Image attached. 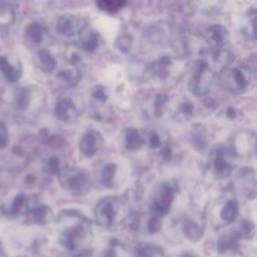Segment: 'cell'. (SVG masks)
Wrapping results in <instances>:
<instances>
[{"label":"cell","mask_w":257,"mask_h":257,"mask_svg":"<svg viewBox=\"0 0 257 257\" xmlns=\"http://www.w3.org/2000/svg\"><path fill=\"white\" fill-rule=\"evenodd\" d=\"M172 105L170 97L166 93H156L147 103L146 112L152 118L161 119L165 118L168 113H172Z\"/></svg>","instance_id":"cell-22"},{"label":"cell","mask_w":257,"mask_h":257,"mask_svg":"<svg viewBox=\"0 0 257 257\" xmlns=\"http://www.w3.org/2000/svg\"><path fill=\"white\" fill-rule=\"evenodd\" d=\"M180 257H200V256H198L197 253H193V252H183Z\"/></svg>","instance_id":"cell-50"},{"label":"cell","mask_w":257,"mask_h":257,"mask_svg":"<svg viewBox=\"0 0 257 257\" xmlns=\"http://www.w3.org/2000/svg\"><path fill=\"white\" fill-rule=\"evenodd\" d=\"M191 141H192V145L196 150H198L200 152L206 150L208 143L207 138V130L203 124L197 123V124H193L191 128Z\"/></svg>","instance_id":"cell-30"},{"label":"cell","mask_w":257,"mask_h":257,"mask_svg":"<svg viewBox=\"0 0 257 257\" xmlns=\"http://www.w3.org/2000/svg\"><path fill=\"white\" fill-rule=\"evenodd\" d=\"M58 178L60 187L73 197H84L92 190V177L83 168L67 167Z\"/></svg>","instance_id":"cell-6"},{"label":"cell","mask_w":257,"mask_h":257,"mask_svg":"<svg viewBox=\"0 0 257 257\" xmlns=\"http://www.w3.org/2000/svg\"><path fill=\"white\" fill-rule=\"evenodd\" d=\"M90 103L94 117L99 122H112L114 110L109 103V89L104 85H95L90 92Z\"/></svg>","instance_id":"cell-13"},{"label":"cell","mask_w":257,"mask_h":257,"mask_svg":"<svg viewBox=\"0 0 257 257\" xmlns=\"http://www.w3.org/2000/svg\"><path fill=\"white\" fill-rule=\"evenodd\" d=\"M78 39L79 40H78L77 47L79 48L80 52L89 53V54L97 52L103 44V39L99 33L93 29L89 24L79 33Z\"/></svg>","instance_id":"cell-21"},{"label":"cell","mask_w":257,"mask_h":257,"mask_svg":"<svg viewBox=\"0 0 257 257\" xmlns=\"http://www.w3.org/2000/svg\"><path fill=\"white\" fill-rule=\"evenodd\" d=\"M80 112L70 97H62L54 105V117L63 124H74L79 119Z\"/></svg>","instance_id":"cell-17"},{"label":"cell","mask_w":257,"mask_h":257,"mask_svg":"<svg viewBox=\"0 0 257 257\" xmlns=\"http://www.w3.org/2000/svg\"><path fill=\"white\" fill-rule=\"evenodd\" d=\"M13 100L15 110L23 119L34 120L44 110L47 94L40 85L28 84L15 89Z\"/></svg>","instance_id":"cell-2"},{"label":"cell","mask_w":257,"mask_h":257,"mask_svg":"<svg viewBox=\"0 0 257 257\" xmlns=\"http://www.w3.org/2000/svg\"><path fill=\"white\" fill-rule=\"evenodd\" d=\"M145 142L151 150H161L163 146V141L157 132H150L145 136Z\"/></svg>","instance_id":"cell-43"},{"label":"cell","mask_w":257,"mask_h":257,"mask_svg":"<svg viewBox=\"0 0 257 257\" xmlns=\"http://www.w3.org/2000/svg\"><path fill=\"white\" fill-rule=\"evenodd\" d=\"M210 172L216 180H226L233 173L236 167L235 156L227 146H216L210 152Z\"/></svg>","instance_id":"cell-10"},{"label":"cell","mask_w":257,"mask_h":257,"mask_svg":"<svg viewBox=\"0 0 257 257\" xmlns=\"http://www.w3.org/2000/svg\"><path fill=\"white\" fill-rule=\"evenodd\" d=\"M236 185L241 195L247 200L256 197V172L252 168H242L236 178Z\"/></svg>","instance_id":"cell-23"},{"label":"cell","mask_w":257,"mask_h":257,"mask_svg":"<svg viewBox=\"0 0 257 257\" xmlns=\"http://www.w3.org/2000/svg\"><path fill=\"white\" fill-rule=\"evenodd\" d=\"M133 45V38L132 35L128 34V33H123V34H119L115 39V47L119 50L120 53H130V50L132 49Z\"/></svg>","instance_id":"cell-41"},{"label":"cell","mask_w":257,"mask_h":257,"mask_svg":"<svg viewBox=\"0 0 257 257\" xmlns=\"http://www.w3.org/2000/svg\"><path fill=\"white\" fill-rule=\"evenodd\" d=\"M145 38L155 47H166L173 42L175 32L173 27L166 20H160L146 28Z\"/></svg>","instance_id":"cell-15"},{"label":"cell","mask_w":257,"mask_h":257,"mask_svg":"<svg viewBox=\"0 0 257 257\" xmlns=\"http://www.w3.org/2000/svg\"><path fill=\"white\" fill-rule=\"evenodd\" d=\"M0 257H8L7 252H5L4 246H3V243H2V241H0Z\"/></svg>","instance_id":"cell-49"},{"label":"cell","mask_w":257,"mask_h":257,"mask_svg":"<svg viewBox=\"0 0 257 257\" xmlns=\"http://www.w3.org/2000/svg\"><path fill=\"white\" fill-rule=\"evenodd\" d=\"M103 143H104V138L102 133L94 128H89L80 137L78 147L85 158H93L102 150Z\"/></svg>","instance_id":"cell-18"},{"label":"cell","mask_w":257,"mask_h":257,"mask_svg":"<svg viewBox=\"0 0 257 257\" xmlns=\"http://www.w3.org/2000/svg\"><path fill=\"white\" fill-rule=\"evenodd\" d=\"M127 220L125 201L118 196H105L94 207V221L99 227L115 230Z\"/></svg>","instance_id":"cell-3"},{"label":"cell","mask_w":257,"mask_h":257,"mask_svg":"<svg viewBox=\"0 0 257 257\" xmlns=\"http://www.w3.org/2000/svg\"><path fill=\"white\" fill-rule=\"evenodd\" d=\"M226 115H227L228 118H231V119H233V118L236 117V109H233V108H228V109L226 110Z\"/></svg>","instance_id":"cell-48"},{"label":"cell","mask_w":257,"mask_h":257,"mask_svg":"<svg viewBox=\"0 0 257 257\" xmlns=\"http://www.w3.org/2000/svg\"><path fill=\"white\" fill-rule=\"evenodd\" d=\"M88 25L85 18L74 14L59 15L55 20V32L63 38H74Z\"/></svg>","instance_id":"cell-16"},{"label":"cell","mask_w":257,"mask_h":257,"mask_svg":"<svg viewBox=\"0 0 257 257\" xmlns=\"http://www.w3.org/2000/svg\"><path fill=\"white\" fill-rule=\"evenodd\" d=\"M217 80L221 87L233 94H241L250 88L252 73L246 65L231 64L217 73Z\"/></svg>","instance_id":"cell-5"},{"label":"cell","mask_w":257,"mask_h":257,"mask_svg":"<svg viewBox=\"0 0 257 257\" xmlns=\"http://www.w3.org/2000/svg\"><path fill=\"white\" fill-rule=\"evenodd\" d=\"M238 240H251L255 236V223L250 220H241L232 231Z\"/></svg>","instance_id":"cell-35"},{"label":"cell","mask_w":257,"mask_h":257,"mask_svg":"<svg viewBox=\"0 0 257 257\" xmlns=\"http://www.w3.org/2000/svg\"><path fill=\"white\" fill-rule=\"evenodd\" d=\"M233 53L231 50V48L223 47L220 49H212L211 53V63L208 62L210 67L217 73H220L221 70L226 69L227 67H230L231 64H233Z\"/></svg>","instance_id":"cell-26"},{"label":"cell","mask_w":257,"mask_h":257,"mask_svg":"<svg viewBox=\"0 0 257 257\" xmlns=\"http://www.w3.org/2000/svg\"><path fill=\"white\" fill-rule=\"evenodd\" d=\"M24 42L35 52L48 49L53 44V37L48 28L40 22H32L24 29Z\"/></svg>","instance_id":"cell-14"},{"label":"cell","mask_w":257,"mask_h":257,"mask_svg":"<svg viewBox=\"0 0 257 257\" xmlns=\"http://www.w3.org/2000/svg\"><path fill=\"white\" fill-rule=\"evenodd\" d=\"M136 257H166L161 247L155 245H142L136 250Z\"/></svg>","instance_id":"cell-40"},{"label":"cell","mask_w":257,"mask_h":257,"mask_svg":"<svg viewBox=\"0 0 257 257\" xmlns=\"http://www.w3.org/2000/svg\"><path fill=\"white\" fill-rule=\"evenodd\" d=\"M256 5L252 4L245 14V24H243L242 32L245 37L251 40H255V22H256Z\"/></svg>","instance_id":"cell-37"},{"label":"cell","mask_w":257,"mask_h":257,"mask_svg":"<svg viewBox=\"0 0 257 257\" xmlns=\"http://www.w3.org/2000/svg\"><path fill=\"white\" fill-rule=\"evenodd\" d=\"M235 158H251L256 151V133L252 130H241L235 132L227 146Z\"/></svg>","instance_id":"cell-12"},{"label":"cell","mask_w":257,"mask_h":257,"mask_svg":"<svg viewBox=\"0 0 257 257\" xmlns=\"http://www.w3.org/2000/svg\"><path fill=\"white\" fill-rule=\"evenodd\" d=\"M34 63L38 69L44 74H52L57 70L58 62L48 49L38 50L34 54Z\"/></svg>","instance_id":"cell-27"},{"label":"cell","mask_w":257,"mask_h":257,"mask_svg":"<svg viewBox=\"0 0 257 257\" xmlns=\"http://www.w3.org/2000/svg\"><path fill=\"white\" fill-rule=\"evenodd\" d=\"M53 220V211L49 206L37 203L25 216V222L28 225L44 226Z\"/></svg>","instance_id":"cell-25"},{"label":"cell","mask_w":257,"mask_h":257,"mask_svg":"<svg viewBox=\"0 0 257 257\" xmlns=\"http://www.w3.org/2000/svg\"><path fill=\"white\" fill-rule=\"evenodd\" d=\"M64 57L68 65H73V67H79L80 62H82V52L77 45H68L65 48Z\"/></svg>","instance_id":"cell-39"},{"label":"cell","mask_w":257,"mask_h":257,"mask_svg":"<svg viewBox=\"0 0 257 257\" xmlns=\"http://www.w3.org/2000/svg\"><path fill=\"white\" fill-rule=\"evenodd\" d=\"M178 193V185L175 180L163 181L153 191L151 198V211L152 215L162 218L167 215L175 203Z\"/></svg>","instance_id":"cell-9"},{"label":"cell","mask_w":257,"mask_h":257,"mask_svg":"<svg viewBox=\"0 0 257 257\" xmlns=\"http://www.w3.org/2000/svg\"><path fill=\"white\" fill-rule=\"evenodd\" d=\"M125 5H127L125 2H112V0H102V2L97 3V7L99 8L102 12L108 13L119 12L123 7H125Z\"/></svg>","instance_id":"cell-42"},{"label":"cell","mask_w":257,"mask_h":257,"mask_svg":"<svg viewBox=\"0 0 257 257\" xmlns=\"http://www.w3.org/2000/svg\"><path fill=\"white\" fill-rule=\"evenodd\" d=\"M202 39L211 48V50L220 49L228 45L230 32L222 24H211L205 29Z\"/></svg>","instance_id":"cell-19"},{"label":"cell","mask_w":257,"mask_h":257,"mask_svg":"<svg viewBox=\"0 0 257 257\" xmlns=\"http://www.w3.org/2000/svg\"><path fill=\"white\" fill-rule=\"evenodd\" d=\"M128 74L132 82H140L146 77L148 78V64L143 63L141 59H133L128 65Z\"/></svg>","instance_id":"cell-32"},{"label":"cell","mask_w":257,"mask_h":257,"mask_svg":"<svg viewBox=\"0 0 257 257\" xmlns=\"http://www.w3.org/2000/svg\"><path fill=\"white\" fill-rule=\"evenodd\" d=\"M65 166L59 156H52L45 162V171L52 176H59L65 170Z\"/></svg>","instance_id":"cell-38"},{"label":"cell","mask_w":257,"mask_h":257,"mask_svg":"<svg viewBox=\"0 0 257 257\" xmlns=\"http://www.w3.org/2000/svg\"><path fill=\"white\" fill-rule=\"evenodd\" d=\"M162 218L157 217V216L152 215L147 221V230L150 233H157L160 232V230L162 228Z\"/></svg>","instance_id":"cell-44"},{"label":"cell","mask_w":257,"mask_h":257,"mask_svg":"<svg viewBox=\"0 0 257 257\" xmlns=\"http://www.w3.org/2000/svg\"><path fill=\"white\" fill-rule=\"evenodd\" d=\"M37 203H39V201L34 196L27 195L24 192L9 193L0 202V211L7 217H25Z\"/></svg>","instance_id":"cell-11"},{"label":"cell","mask_w":257,"mask_h":257,"mask_svg":"<svg viewBox=\"0 0 257 257\" xmlns=\"http://www.w3.org/2000/svg\"><path fill=\"white\" fill-rule=\"evenodd\" d=\"M238 211V201L232 196H225L213 203L208 211L207 217L213 228H222L237 220Z\"/></svg>","instance_id":"cell-8"},{"label":"cell","mask_w":257,"mask_h":257,"mask_svg":"<svg viewBox=\"0 0 257 257\" xmlns=\"http://www.w3.org/2000/svg\"><path fill=\"white\" fill-rule=\"evenodd\" d=\"M195 113V104L190 99H183L176 105H172V114L180 119H188Z\"/></svg>","instance_id":"cell-36"},{"label":"cell","mask_w":257,"mask_h":257,"mask_svg":"<svg viewBox=\"0 0 257 257\" xmlns=\"http://www.w3.org/2000/svg\"><path fill=\"white\" fill-rule=\"evenodd\" d=\"M217 251L221 255H236L240 251V240L233 232L225 233L218 238Z\"/></svg>","instance_id":"cell-29"},{"label":"cell","mask_w":257,"mask_h":257,"mask_svg":"<svg viewBox=\"0 0 257 257\" xmlns=\"http://www.w3.org/2000/svg\"><path fill=\"white\" fill-rule=\"evenodd\" d=\"M117 171L118 167L115 163L109 162L104 165V167L100 171L99 180L103 187L105 188H113L115 187V178H117Z\"/></svg>","instance_id":"cell-33"},{"label":"cell","mask_w":257,"mask_h":257,"mask_svg":"<svg viewBox=\"0 0 257 257\" xmlns=\"http://www.w3.org/2000/svg\"><path fill=\"white\" fill-rule=\"evenodd\" d=\"M75 257H94V253H93L92 250L87 248V250L80 251V252H78V255L75 256Z\"/></svg>","instance_id":"cell-47"},{"label":"cell","mask_w":257,"mask_h":257,"mask_svg":"<svg viewBox=\"0 0 257 257\" xmlns=\"http://www.w3.org/2000/svg\"><path fill=\"white\" fill-rule=\"evenodd\" d=\"M10 135L9 130H8L7 124L0 120V150H4L8 145H9Z\"/></svg>","instance_id":"cell-45"},{"label":"cell","mask_w":257,"mask_h":257,"mask_svg":"<svg viewBox=\"0 0 257 257\" xmlns=\"http://www.w3.org/2000/svg\"><path fill=\"white\" fill-rule=\"evenodd\" d=\"M59 226V243L69 252L84 251L92 240L89 220L79 211L64 210L57 218Z\"/></svg>","instance_id":"cell-1"},{"label":"cell","mask_w":257,"mask_h":257,"mask_svg":"<svg viewBox=\"0 0 257 257\" xmlns=\"http://www.w3.org/2000/svg\"><path fill=\"white\" fill-rule=\"evenodd\" d=\"M17 13L14 7L9 3L0 2V29H8L14 24Z\"/></svg>","instance_id":"cell-34"},{"label":"cell","mask_w":257,"mask_h":257,"mask_svg":"<svg viewBox=\"0 0 257 257\" xmlns=\"http://www.w3.org/2000/svg\"><path fill=\"white\" fill-rule=\"evenodd\" d=\"M187 60L181 57L161 55L148 64V77L157 83H176L185 75Z\"/></svg>","instance_id":"cell-4"},{"label":"cell","mask_w":257,"mask_h":257,"mask_svg":"<svg viewBox=\"0 0 257 257\" xmlns=\"http://www.w3.org/2000/svg\"><path fill=\"white\" fill-rule=\"evenodd\" d=\"M57 77L62 82H64L65 84L69 85V87H75L80 82V79H82V72H80L79 67L67 65V67H63L57 73Z\"/></svg>","instance_id":"cell-31"},{"label":"cell","mask_w":257,"mask_h":257,"mask_svg":"<svg viewBox=\"0 0 257 257\" xmlns=\"http://www.w3.org/2000/svg\"><path fill=\"white\" fill-rule=\"evenodd\" d=\"M217 80V74L210 67L207 59H197L192 68V74L188 80V89L195 97L202 98L208 94Z\"/></svg>","instance_id":"cell-7"},{"label":"cell","mask_w":257,"mask_h":257,"mask_svg":"<svg viewBox=\"0 0 257 257\" xmlns=\"http://www.w3.org/2000/svg\"><path fill=\"white\" fill-rule=\"evenodd\" d=\"M0 75L8 83H17L23 77V65L19 59L8 55L0 57Z\"/></svg>","instance_id":"cell-24"},{"label":"cell","mask_w":257,"mask_h":257,"mask_svg":"<svg viewBox=\"0 0 257 257\" xmlns=\"http://www.w3.org/2000/svg\"><path fill=\"white\" fill-rule=\"evenodd\" d=\"M181 231L191 242H198L205 236V220L200 216H186L181 222Z\"/></svg>","instance_id":"cell-20"},{"label":"cell","mask_w":257,"mask_h":257,"mask_svg":"<svg viewBox=\"0 0 257 257\" xmlns=\"http://www.w3.org/2000/svg\"><path fill=\"white\" fill-rule=\"evenodd\" d=\"M122 140L124 150L131 151V152L141 150V148L146 145L145 135H142V133L140 132V130L133 127H128L123 131Z\"/></svg>","instance_id":"cell-28"},{"label":"cell","mask_w":257,"mask_h":257,"mask_svg":"<svg viewBox=\"0 0 257 257\" xmlns=\"http://www.w3.org/2000/svg\"><path fill=\"white\" fill-rule=\"evenodd\" d=\"M100 257H119V252H118V248L114 246H109L108 248H105L102 252Z\"/></svg>","instance_id":"cell-46"}]
</instances>
